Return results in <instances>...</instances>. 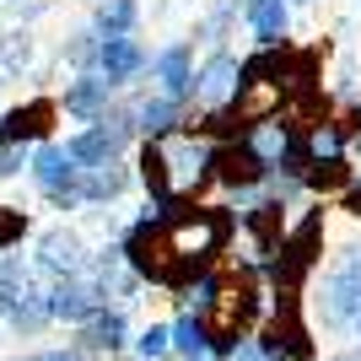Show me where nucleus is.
Instances as JSON below:
<instances>
[{
	"instance_id": "nucleus-5",
	"label": "nucleus",
	"mask_w": 361,
	"mask_h": 361,
	"mask_svg": "<svg viewBox=\"0 0 361 361\" xmlns=\"http://www.w3.org/2000/svg\"><path fill=\"white\" fill-rule=\"evenodd\" d=\"M114 146H119V135H108V130H92V135L75 140V157H114Z\"/></svg>"
},
{
	"instance_id": "nucleus-4",
	"label": "nucleus",
	"mask_w": 361,
	"mask_h": 361,
	"mask_svg": "<svg viewBox=\"0 0 361 361\" xmlns=\"http://www.w3.org/2000/svg\"><path fill=\"white\" fill-rule=\"evenodd\" d=\"M140 65H146V54H140V44H135V38L114 32V38L103 44V71H108V81H124V75H135Z\"/></svg>"
},
{
	"instance_id": "nucleus-6",
	"label": "nucleus",
	"mask_w": 361,
	"mask_h": 361,
	"mask_svg": "<svg viewBox=\"0 0 361 361\" xmlns=\"http://www.w3.org/2000/svg\"><path fill=\"white\" fill-rule=\"evenodd\" d=\"M130 22H135V0H108V6H103V27L124 32Z\"/></svg>"
},
{
	"instance_id": "nucleus-2",
	"label": "nucleus",
	"mask_w": 361,
	"mask_h": 361,
	"mask_svg": "<svg viewBox=\"0 0 361 361\" xmlns=\"http://www.w3.org/2000/svg\"><path fill=\"white\" fill-rule=\"evenodd\" d=\"M157 92L162 97H183V92H195V65H189V49L173 44L157 54Z\"/></svg>"
},
{
	"instance_id": "nucleus-1",
	"label": "nucleus",
	"mask_w": 361,
	"mask_h": 361,
	"mask_svg": "<svg viewBox=\"0 0 361 361\" xmlns=\"http://www.w3.org/2000/svg\"><path fill=\"white\" fill-rule=\"evenodd\" d=\"M238 87H243V65L232 60V54H211L205 71H195V97L205 108H226L238 97Z\"/></svg>"
},
{
	"instance_id": "nucleus-3",
	"label": "nucleus",
	"mask_w": 361,
	"mask_h": 361,
	"mask_svg": "<svg viewBox=\"0 0 361 361\" xmlns=\"http://www.w3.org/2000/svg\"><path fill=\"white\" fill-rule=\"evenodd\" d=\"M243 16H248V27H254V38H259L264 49L286 38V0H248V6H243Z\"/></svg>"
}]
</instances>
